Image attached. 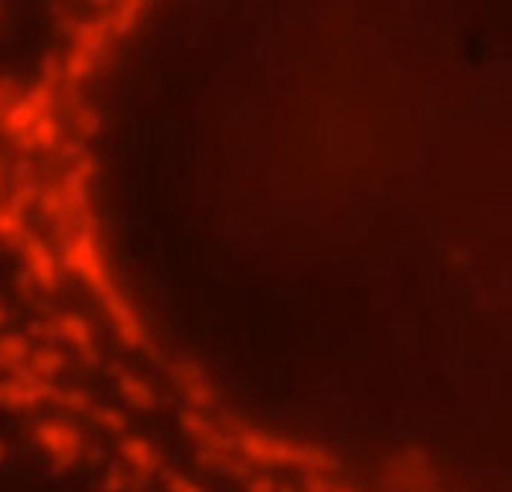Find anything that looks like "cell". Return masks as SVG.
<instances>
[{
  "label": "cell",
  "instance_id": "obj_1",
  "mask_svg": "<svg viewBox=\"0 0 512 492\" xmlns=\"http://www.w3.org/2000/svg\"><path fill=\"white\" fill-rule=\"evenodd\" d=\"M233 444H236L241 457L256 467H295L305 469L308 475H328L338 467L331 451L282 439V436L267 434L259 428H236Z\"/></svg>",
  "mask_w": 512,
  "mask_h": 492
},
{
  "label": "cell",
  "instance_id": "obj_2",
  "mask_svg": "<svg viewBox=\"0 0 512 492\" xmlns=\"http://www.w3.org/2000/svg\"><path fill=\"white\" fill-rule=\"evenodd\" d=\"M180 428L185 431L187 439L195 441V446H198V462L205 469L223 472L228 477H239V480H246L251 475L249 462L241 457L231 436L210 421L203 410H182Z\"/></svg>",
  "mask_w": 512,
  "mask_h": 492
},
{
  "label": "cell",
  "instance_id": "obj_3",
  "mask_svg": "<svg viewBox=\"0 0 512 492\" xmlns=\"http://www.w3.org/2000/svg\"><path fill=\"white\" fill-rule=\"evenodd\" d=\"M64 262L98 295V300L121 290L113 280L111 267L105 262V254L100 249L98 239H95V231H75L67 246H64Z\"/></svg>",
  "mask_w": 512,
  "mask_h": 492
},
{
  "label": "cell",
  "instance_id": "obj_4",
  "mask_svg": "<svg viewBox=\"0 0 512 492\" xmlns=\"http://www.w3.org/2000/svg\"><path fill=\"white\" fill-rule=\"evenodd\" d=\"M113 39H116V34H113L108 13L103 8L100 16L85 21L80 26V31H77L75 44H72L70 54L64 57V75L70 77L72 82H80L93 75V70L103 62L105 52L113 44Z\"/></svg>",
  "mask_w": 512,
  "mask_h": 492
},
{
  "label": "cell",
  "instance_id": "obj_5",
  "mask_svg": "<svg viewBox=\"0 0 512 492\" xmlns=\"http://www.w3.org/2000/svg\"><path fill=\"white\" fill-rule=\"evenodd\" d=\"M36 441L62 467H72L82 454L80 431L64 421H41L36 426Z\"/></svg>",
  "mask_w": 512,
  "mask_h": 492
},
{
  "label": "cell",
  "instance_id": "obj_6",
  "mask_svg": "<svg viewBox=\"0 0 512 492\" xmlns=\"http://www.w3.org/2000/svg\"><path fill=\"white\" fill-rule=\"evenodd\" d=\"M169 375H172L177 393H180L192 408L200 410L216 405V387H213V382L208 380V375H205L198 364L182 359V362L172 364V372H169Z\"/></svg>",
  "mask_w": 512,
  "mask_h": 492
},
{
  "label": "cell",
  "instance_id": "obj_7",
  "mask_svg": "<svg viewBox=\"0 0 512 492\" xmlns=\"http://www.w3.org/2000/svg\"><path fill=\"white\" fill-rule=\"evenodd\" d=\"M390 480L392 487H397L400 492H428L431 490V467L425 462L423 451L410 449L405 454L392 462L390 469Z\"/></svg>",
  "mask_w": 512,
  "mask_h": 492
},
{
  "label": "cell",
  "instance_id": "obj_8",
  "mask_svg": "<svg viewBox=\"0 0 512 492\" xmlns=\"http://www.w3.org/2000/svg\"><path fill=\"white\" fill-rule=\"evenodd\" d=\"M118 454H121L123 464H126V469H131V475L136 480H149V477L159 475V469H162L159 451L144 436H121V441H118Z\"/></svg>",
  "mask_w": 512,
  "mask_h": 492
},
{
  "label": "cell",
  "instance_id": "obj_9",
  "mask_svg": "<svg viewBox=\"0 0 512 492\" xmlns=\"http://www.w3.org/2000/svg\"><path fill=\"white\" fill-rule=\"evenodd\" d=\"M24 257L26 264H29L31 275L39 280V285L47 287V290H54L59 282V264L57 259H54V254L47 249V244L39 239H26Z\"/></svg>",
  "mask_w": 512,
  "mask_h": 492
},
{
  "label": "cell",
  "instance_id": "obj_10",
  "mask_svg": "<svg viewBox=\"0 0 512 492\" xmlns=\"http://www.w3.org/2000/svg\"><path fill=\"white\" fill-rule=\"evenodd\" d=\"M118 390H121V398L134 410H141V413H152L159 403L154 387L144 377L134 375V372H123L118 377Z\"/></svg>",
  "mask_w": 512,
  "mask_h": 492
},
{
  "label": "cell",
  "instance_id": "obj_11",
  "mask_svg": "<svg viewBox=\"0 0 512 492\" xmlns=\"http://www.w3.org/2000/svg\"><path fill=\"white\" fill-rule=\"evenodd\" d=\"M57 328H59V334L70 341L82 357L95 359V339H93V331H90V323L85 321V318L77 316V313H64V316H59Z\"/></svg>",
  "mask_w": 512,
  "mask_h": 492
},
{
  "label": "cell",
  "instance_id": "obj_12",
  "mask_svg": "<svg viewBox=\"0 0 512 492\" xmlns=\"http://www.w3.org/2000/svg\"><path fill=\"white\" fill-rule=\"evenodd\" d=\"M149 11V6L146 3H118V6H108L105 8V13H108V21H111V29L113 34L123 36L128 34V31H134L136 26H139L141 16Z\"/></svg>",
  "mask_w": 512,
  "mask_h": 492
},
{
  "label": "cell",
  "instance_id": "obj_13",
  "mask_svg": "<svg viewBox=\"0 0 512 492\" xmlns=\"http://www.w3.org/2000/svg\"><path fill=\"white\" fill-rule=\"evenodd\" d=\"M21 234H24V205H3V208H0V236H3V239H18Z\"/></svg>",
  "mask_w": 512,
  "mask_h": 492
},
{
  "label": "cell",
  "instance_id": "obj_14",
  "mask_svg": "<svg viewBox=\"0 0 512 492\" xmlns=\"http://www.w3.org/2000/svg\"><path fill=\"white\" fill-rule=\"evenodd\" d=\"M64 354L59 352V349H52V346H44V349H39V352L31 357V367H34L36 375L41 377H52L57 375V372H62L64 367Z\"/></svg>",
  "mask_w": 512,
  "mask_h": 492
},
{
  "label": "cell",
  "instance_id": "obj_15",
  "mask_svg": "<svg viewBox=\"0 0 512 492\" xmlns=\"http://www.w3.org/2000/svg\"><path fill=\"white\" fill-rule=\"evenodd\" d=\"M90 416L98 426H103L105 431H111V434H123L126 436V428H128V418L123 410L118 408H105V405H95L90 410Z\"/></svg>",
  "mask_w": 512,
  "mask_h": 492
},
{
  "label": "cell",
  "instance_id": "obj_16",
  "mask_svg": "<svg viewBox=\"0 0 512 492\" xmlns=\"http://www.w3.org/2000/svg\"><path fill=\"white\" fill-rule=\"evenodd\" d=\"M29 354L26 349V341L18 339V336H6V339H0V367H16L21 364Z\"/></svg>",
  "mask_w": 512,
  "mask_h": 492
},
{
  "label": "cell",
  "instance_id": "obj_17",
  "mask_svg": "<svg viewBox=\"0 0 512 492\" xmlns=\"http://www.w3.org/2000/svg\"><path fill=\"white\" fill-rule=\"evenodd\" d=\"M162 485L167 492H208L198 480L182 475V472H177V469H164Z\"/></svg>",
  "mask_w": 512,
  "mask_h": 492
},
{
  "label": "cell",
  "instance_id": "obj_18",
  "mask_svg": "<svg viewBox=\"0 0 512 492\" xmlns=\"http://www.w3.org/2000/svg\"><path fill=\"white\" fill-rule=\"evenodd\" d=\"M244 492H290L287 487H282L280 482L274 480L267 472H256L244 480Z\"/></svg>",
  "mask_w": 512,
  "mask_h": 492
},
{
  "label": "cell",
  "instance_id": "obj_19",
  "mask_svg": "<svg viewBox=\"0 0 512 492\" xmlns=\"http://www.w3.org/2000/svg\"><path fill=\"white\" fill-rule=\"evenodd\" d=\"M305 492H356L349 485L328 480V475H308L305 477Z\"/></svg>",
  "mask_w": 512,
  "mask_h": 492
},
{
  "label": "cell",
  "instance_id": "obj_20",
  "mask_svg": "<svg viewBox=\"0 0 512 492\" xmlns=\"http://www.w3.org/2000/svg\"><path fill=\"white\" fill-rule=\"evenodd\" d=\"M131 482H134V475L128 469H113L111 475L105 477V492H131Z\"/></svg>",
  "mask_w": 512,
  "mask_h": 492
}]
</instances>
